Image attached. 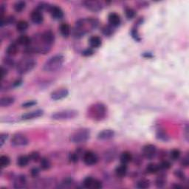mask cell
<instances>
[{
  "label": "cell",
  "mask_w": 189,
  "mask_h": 189,
  "mask_svg": "<svg viewBox=\"0 0 189 189\" xmlns=\"http://www.w3.org/2000/svg\"><path fill=\"white\" fill-rule=\"evenodd\" d=\"M98 25V21L94 18H84L76 22L72 33L76 38H81L87 33L95 30Z\"/></svg>",
  "instance_id": "obj_1"
},
{
  "label": "cell",
  "mask_w": 189,
  "mask_h": 189,
  "mask_svg": "<svg viewBox=\"0 0 189 189\" xmlns=\"http://www.w3.org/2000/svg\"><path fill=\"white\" fill-rule=\"evenodd\" d=\"M107 108L102 103H95L87 109V116L95 121H101L107 116Z\"/></svg>",
  "instance_id": "obj_2"
},
{
  "label": "cell",
  "mask_w": 189,
  "mask_h": 189,
  "mask_svg": "<svg viewBox=\"0 0 189 189\" xmlns=\"http://www.w3.org/2000/svg\"><path fill=\"white\" fill-rule=\"evenodd\" d=\"M64 58L62 55H55L44 63L43 70L47 72H55L62 67Z\"/></svg>",
  "instance_id": "obj_3"
},
{
  "label": "cell",
  "mask_w": 189,
  "mask_h": 189,
  "mask_svg": "<svg viewBox=\"0 0 189 189\" xmlns=\"http://www.w3.org/2000/svg\"><path fill=\"white\" fill-rule=\"evenodd\" d=\"M36 66V61L30 56L24 57L18 62L16 65V71L20 75H24L30 72Z\"/></svg>",
  "instance_id": "obj_4"
},
{
  "label": "cell",
  "mask_w": 189,
  "mask_h": 189,
  "mask_svg": "<svg viewBox=\"0 0 189 189\" xmlns=\"http://www.w3.org/2000/svg\"><path fill=\"white\" fill-rule=\"evenodd\" d=\"M90 137V131L86 128H82L76 130L74 133L71 135L70 141L73 143L80 144L84 143L88 141Z\"/></svg>",
  "instance_id": "obj_5"
},
{
  "label": "cell",
  "mask_w": 189,
  "mask_h": 189,
  "mask_svg": "<svg viewBox=\"0 0 189 189\" xmlns=\"http://www.w3.org/2000/svg\"><path fill=\"white\" fill-rule=\"evenodd\" d=\"M78 115V112L75 109H65L55 112L51 115L54 121H70L75 119Z\"/></svg>",
  "instance_id": "obj_6"
},
{
  "label": "cell",
  "mask_w": 189,
  "mask_h": 189,
  "mask_svg": "<svg viewBox=\"0 0 189 189\" xmlns=\"http://www.w3.org/2000/svg\"><path fill=\"white\" fill-rule=\"evenodd\" d=\"M29 143V140L22 133H16L11 138V144L16 147L25 146Z\"/></svg>",
  "instance_id": "obj_7"
},
{
  "label": "cell",
  "mask_w": 189,
  "mask_h": 189,
  "mask_svg": "<svg viewBox=\"0 0 189 189\" xmlns=\"http://www.w3.org/2000/svg\"><path fill=\"white\" fill-rule=\"evenodd\" d=\"M142 154L147 160H152L157 154V148L152 144H147L144 146L142 149Z\"/></svg>",
  "instance_id": "obj_8"
},
{
  "label": "cell",
  "mask_w": 189,
  "mask_h": 189,
  "mask_svg": "<svg viewBox=\"0 0 189 189\" xmlns=\"http://www.w3.org/2000/svg\"><path fill=\"white\" fill-rule=\"evenodd\" d=\"M83 161L87 166H93L98 161V157L96 154L91 151L85 152L83 154Z\"/></svg>",
  "instance_id": "obj_9"
},
{
  "label": "cell",
  "mask_w": 189,
  "mask_h": 189,
  "mask_svg": "<svg viewBox=\"0 0 189 189\" xmlns=\"http://www.w3.org/2000/svg\"><path fill=\"white\" fill-rule=\"evenodd\" d=\"M83 5H84V7L87 10L92 12H95V13L101 11L103 7L100 2L94 1V0H87V1H85L83 2Z\"/></svg>",
  "instance_id": "obj_10"
},
{
  "label": "cell",
  "mask_w": 189,
  "mask_h": 189,
  "mask_svg": "<svg viewBox=\"0 0 189 189\" xmlns=\"http://www.w3.org/2000/svg\"><path fill=\"white\" fill-rule=\"evenodd\" d=\"M41 41L46 45L51 47L55 42V35L51 30H47L40 36Z\"/></svg>",
  "instance_id": "obj_11"
},
{
  "label": "cell",
  "mask_w": 189,
  "mask_h": 189,
  "mask_svg": "<svg viewBox=\"0 0 189 189\" xmlns=\"http://www.w3.org/2000/svg\"><path fill=\"white\" fill-rule=\"evenodd\" d=\"M69 91L66 88L58 89L53 91L50 95V97L53 101H60L68 96Z\"/></svg>",
  "instance_id": "obj_12"
},
{
  "label": "cell",
  "mask_w": 189,
  "mask_h": 189,
  "mask_svg": "<svg viewBox=\"0 0 189 189\" xmlns=\"http://www.w3.org/2000/svg\"><path fill=\"white\" fill-rule=\"evenodd\" d=\"M44 115V111L42 109H37V110L30 112L24 113L22 115L21 119L24 121H28V120H32L37 117H42Z\"/></svg>",
  "instance_id": "obj_13"
},
{
  "label": "cell",
  "mask_w": 189,
  "mask_h": 189,
  "mask_svg": "<svg viewBox=\"0 0 189 189\" xmlns=\"http://www.w3.org/2000/svg\"><path fill=\"white\" fill-rule=\"evenodd\" d=\"M115 133L112 129H103L97 135V139L101 141H108L115 137Z\"/></svg>",
  "instance_id": "obj_14"
},
{
  "label": "cell",
  "mask_w": 189,
  "mask_h": 189,
  "mask_svg": "<svg viewBox=\"0 0 189 189\" xmlns=\"http://www.w3.org/2000/svg\"><path fill=\"white\" fill-rule=\"evenodd\" d=\"M49 11L51 14L52 17L56 20L62 19L64 17V12H63L62 8L58 7V6H51Z\"/></svg>",
  "instance_id": "obj_15"
},
{
  "label": "cell",
  "mask_w": 189,
  "mask_h": 189,
  "mask_svg": "<svg viewBox=\"0 0 189 189\" xmlns=\"http://www.w3.org/2000/svg\"><path fill=\"white\" fill-rule=\"evenodd\" d=\"M30 19H31L32 23L36 24H40L44 21V16L42 11H40L39 10L37 9L32 12L31 15H30Z\"/></svg>",
  "instance_id": "obj_16"
},
{
  "label": "cell",
  "mask_w": 189,
  "mask_h": 189,
  "mask_svg": "<svg viewBox=\"0 0 189 189\" xmlns=\"http://www.w3.org/2000/svg\"><path fill=\"white\" fill-rule=\"evenodd\" d=\"M15 188H24L27 187V178L23 174L16 177L13 183Z\"/></svg>",
  "instance_id": "obj_17"
},
{
  "label": "cell",
  "mask_w": 189,
  "mask_h": 189,
  "mask_svg": "<svg viewBox=\"0 0 189 189\" xmlns=\"http://www.w3.org/2000/svg\"><path fill=\"white\" fill-rule=\"evenodd\" d=\"M108 21L112 27H117L121 22V17L116 13H111L108 16Z\"/></svg>",
  "instance_id": "obj_18"
},
{
  "label": "cell",
  "mask_w": 189,
  "mask_h": 189,
  "mask_svg": "<svg viewBox=\"0 0 189 189\" xmlns=\"http://www.w3.org/2000/svg\"><path fill=\"white\" fill-rule=\"evenodd\" d=\"M32 38L29 37V36L26 35H22L20 36L19 37L17 38L16 43L19 44V45H22L24 46V47H27L30 46V44H32Z\"/></svg>",
  "instance_id": "obj_19"
},
{
  "label": "cell",
  "mask_w": 189,
  "mask_h": 189,
  "mask_svg": "<svg viewBox=\"0 0 189 189\" xmlns=\"http://www.w3.org/2000/svg\"><path fill=\"white\" fill-rule=\"evenodd\" d=\"M18 51H19V44L15 42L10 44L6 49V53L9 57L16 56Z\"/></svg>",
  "instance_id": "obj_20"
},
{
  "label": "cell",
  "mask_w": 189,
  "mask_h": 189,
  "mask_svg": "<svg viewBox=\"0 0 189 189\" xmlns=\"http://www.w3.org/2000/svg\"><path fill=\"white\" fill-rule=\"evenodd\" d=\"M15 102V98L12 96H5L0 99V106L2 107H8L13 104Z\"/></svg>",
  "instance_id": "obj_21"
},
{
  "label": "cell",
  "mask_w": 189,
  "mask_h": 189,
  "mask_svg": "<svg viewBox=\"0 0 189 189\" xmlns=\"http://www.w3.org/2000/svg\"><path fill=\"white\" fill-rule=\"evenodd\" d=\"M89 45H90L91 48H98L101 46L102 42H101V38L97 36H93L90 37L89 40Z\"/></svg>",
  "instance_id": "obj_22"
},
{
  "label": "cell",
  "mask_w": 189,
  "mask_h": 189,
  "mask_svg": "<svg viewBox=\"0 0 189 189\" xmlns=\"http://www.w3.org/2000/svg\"><path fill=\"white\" fill-rule=\"evenodd\" d=\"M132 154L129 152H123V153L121 154V156H120V160H121V163L125 164V165L129 163V162L132 160Z\"/></svg>",
  "instance_id": "obj_23"
},
{
  "label": "cell",
  "mask_w": 189,
  "mask_h": 189,
  "mask_svg": "<svg viewBox=\"0 0 189 189\" xmlns=\"http://www.w3.org/2000/svg\"><path fill=\"white\" fill-rule=\"evenodd\" d=\"M30 161V159L29 156L22 155L18 157L16 163H17V166H19V167L24 168L28 165V163H29Z\"/></svg>",
  "instance_id": "obj_24"
},
{
  "label": "cell",
  "mask_w": 189,
  "mask_h": 189,
  "mask_svg": "<svg viewBox=\"0 0 189 189\" xmlns=\"http://www.w3.org/2000/svg\"><path fill=\"white\" fill-rule=\"evenodd\" d=\"M59 30L61 34L64 38H68L69 36L70 35V27L67 24L63 23L61 24Z\"/></svg>",
  "instance_id": "obj_25"
},
{
  "label": "cell",
  "mask_w": 189,
  "mask_h": 189,
  "mask_svg": "<svg viewBox=\"0 0 189 189\" xmlns=\"http://www.w3.org/2000/svg\"><path fill=\"white\" fill-rule=\"evenodd\" d=\"M160 166L156 163H150L146 168V172L150 174H157L158 172H160Z\"/></svg>",
  "instance_id": "obj_26"
},
{
  "label": "cell",
  "mask_w": 189,
  "mask_h": 189,
  "mask_svg": "<svg viewBox=\"0 0 189 189\" xmlns=\"http://www.w3.org/2000/svg\"><path fill=\"white\" fill-rule=\"evenodd\" d=\"M115 173L117 177H123L127 175V166L125 164H121V166H117L115 169Z\"/></svg>",
  "instance_id": "obj_27"
},
{
  "label": "cell",
  "mask_w": 189,
  "mask_h": 189,
  "mask_svg": "<svg viewBox=\"0 0 189 189\" xmlns=\"http://www.w3.org/2000/svg\"><path fill=\"white\" fill-rule=\"evenodd\" d=\"M116 157V152L113 149L108 150L104 154V160L106 162H112L115 160Z\"/></svg>",
  "instance_id": "obj_28"
},
{
  "label": "cell",
  "mask_w": 189,
  "mask_h": 189,
  "mask_svg": "<svg viewBox=\"0 0 189 189\" xmlns=\"http://www.w3.org/2000/svg\"><path fill=\"white\" fill-rule=\"evenodd\" d=\"M28 27H29L28 22L24 21V20H21L16 23V30L19 32H24L27 30Z\"/></svg>",
  "instance_id": "obj_29"
},
{
  "label": "cell",
  "mask_w": 189,
  "mask_h": 189,
  "mask_svg": "<svg viewBox=\"0 0 189 189\" xmlns=\"http://www.w3.org/2000/svg\"><path fill=\"white\" fill-rule=\"evenodd\" d=\"M40 167L42 170H48L51 167V162L46 157H42L40 160Z\"/></svg>",
  "instance_id": "obj_30"
},
{
  "label": "cell",
  "mask_w": 189,
  "mask_h": 189,
  "mask_svg": "<svg viewBox=\"0 0 189 189\" xmlns=\"http://www.w3.org/2000/svg\"><path fill=\"white\" fill-rule=\"evenodd\" d=\"M149 186H150L149 180H146V179H141V180H140L139 181L137 182V185H136V187L140 189L148 188H149Z\"/></svg>",
  "instance_id": "obj_31"
},
{
  "label": "cell",
  "mask_w": 189,
  "mask_h": 189,
  "mask_svg": "<svg viewBox=\"0 0 189 189\" xmlns=\"http://www.w3.org/2000/svg\"><path fill=\"white\" fill-rule=\"evenodd\" d=\"M26 7V3L24 1H18L14 4L13 8L15 10L16 12L17 13H21V12L24 10V8Z\"/></svg>",
  "instance_id": "obj_32"
},
{
  "label": "cell",
  "mask_w": 189,
  "mask_h": 189,
  "mask_svg": "<svg viewBox=\"0 0 189 189\" xmlns=\"http://www.w3.org/2000/svg\"><path fill=\"white\" fill-rule=\"evenodd\" d=\"M11 163V159L7 155H2L0 157V166L2 168H6Z\"/></svg>",
  "instance_id": "obj_33"
},
{
  "label": "cell",
  "mask_w": 189,
  "mask_h": 189,
  "mask_svg": "<svg viewBox=\"0 0 189 189\" xmlns=\"http://www.w3.org/2000/svg\"><path fill=\"white\" fill-rule=\"evenodd\" d=\"M16 19L14 16H7V17L4 18L2 17L1 22V27H3L5 25H8V24H12L15 22Z\"/></svg>",
  "instance_id": "obj_34"
},
{
  "label": "cell",
  "mask_w": 189,
  "mask_h": 189,
  "mask_svg": "<svg viewBox=\"0 0 189 189\" xmlns=\"http://www.w3.org/2000/svg\"><path fill=\"white\" fill-rule=\"evenodd\" d=\"M95 179L92 177H87L84 180L83 182V185H84V188H92L93 182H94Z\"/></svg>",
  "instance_id": "obj_35"
},
{
  "label": "cell",
  "mask_w": 189,
  "mask_h": 189,
  "mask_svg": "<svg viewBox=\"0 0 189 189\" xmlns=\"http://www.w3.org/2000/svg\"><path fill=\"white\" fill-rule=\"evenodd\" d=\"M181 152L179 149H173L170 152V158L172 160H177L180 157Z\"/></svg>",
  "instance_id": "obj_36"
},
{
  "label": "cell",
  "mask_w": 189,
  "mask_h": 189,
  "mask_svg": "<svg viewBox=\"0 0 189 189\" xmlns=\"http://www.w3.org/2000/svg\"><path fill=\"white\" fill-rule=\"evenodd\" d=\"M3 63H4L3 65H5V67H6L7 68V67H13L15 65H16L15 64L14 60L12 59V58H10V57H7V58H4Z\"/></svg>",
  "instance_id": "obj_37"
},
{
  "label": "cell",
  "mask_w": 189,
  "mask_h": 189,
  "mask_svg": "<svg viewBox=\"0 0 189 189\" xmlns=\"http://www.w3.org/2000/svg\"><path fill=\"white\" fill-rule=\"evenodd\" d=\"M155 184H156V186H157V188H162V187H163L166 184V178L162 176L158 177L157 178V180H156Z\"/></svg>",
  "instance_id": "obj_38"
},
{
  "label": "cell",
  "mask_w": 189,
  "mask_h": 189,
  "mask_svg": "<svg viewBox=\"0 0 189 189\" xmlns=\"http://www.w3.org/2000/svg\"><path fill=\"white\" fill-rule=\"evenodd\" d=\"M125 13H126V16H127V18L128 19H133V18L135 16V14H136L135 10L132 9V8H130V7L126 9Z\"/></svg>",
  "instance_id": "obj_39"
},
{
  "label": "cell",
  "mask_w": 189,
  "mask_h": 189,
  "mask_svg": "<svg viewBox=\"0 0 189 189\" xmlns=\"http://www.w3.org/2000/svg\"><path fill=\"white\" fill-rule=\"evenodd\" d=\"M29 157L30 160H32V161L33 162H38V160H41L39 153L37 152H32V153H30L29 155Z\"/></svg>",
  "instance_id": "obj_40"
},
{
  "label": "cell",
  "mask_w": 189,
  "mask_h": 189,
  "mask_svg": "<svg viewBox=\"0 0 189 189\" xmlns=\"http://www.w3.org/2000/svg\"><path fill=\"white\" fill-rule=\"evenodd\" d=\"M103 32L105 36H111L113 33V29L112 26H105L103 28Z\"/></svg>",
  "instance_id": "obj_41"
},
{
  "label": "cell",
  "mask_w": 189,
  "mask_h": 189,
  "mask_svg": "<svg viewBox=\"0 0 189 189\" xmlns=\"http://www.w3.org/2000/svg\"><path fill=\"white\" fill-rule=\"evenodd\" d=\"M174 175H175L177 177L178 179H180V180H186V174L183 172H182V171L180 170H176L175 172H174Z\"/></svg>",
  "instance_id": "obj_42"
},
{
  "label": "cell",
  "mask_w": 189,
  "mask_h": 189,
  "mask_svg": "<svg viewBox=\"0 0 189 189\" xmlns=\"http://www.w3.org/2000/svg\"><path fill=\"white\" fill-rule=\"evenodd\" d=\"M159 166L160 169H163V170H167L168 168H171L170 162L167 161V160H164V161H162L161 163L159 164Z\"/></svg>",
  "instance_id": "obj_43"
},
{
  "label": "cell",
  "mask_w": 189,
  "mask_h": 189,
  "mask_svg": "<svg viewBox=\"0 0 189 189\" xmlns=\"http://www.w3.org/2000/svg\"><path fill=\"white\" fill-rule=\"evenodd\" d=\"M79 158V153L78 152H74V153H71L70 154V160L72 162H78Z\"/></svg>",
  "instance_id": "obj_44"
},
{
  "label": "cell",
  "mask_w": 189,
  "mask_h": 189,
  "mask_svg": "<svg viewBox=\"0 0 189 189\" xmlns=\"http://www.w3.org/2000/svg\"><path fill=\"white\" fill-rule=\"evenodd\" d=\"M8 137V134L7 133H2L0 135V146L2 147L4 143H5L6 140Z\"/></svg>",
  "instance_id": "obj_45"
},
{
  "label": "cell",
  "mask_w": 189,
  "mask_h": 189,
  "mask_svg": "<svg viewBox=\"0 0 189 189\" xmlns=\"http://www.w3.org/2000/svg\"><path fill=\"white\" fill-rule=\"evenodd\" d=\"M36 101H27V102L24 103L22 105V108H29V107H33L34 105L36 104Z\"/></svg>",
  "instance_id": "obj_46"
},
{
  "label": "cell",
  "mask_w": 189,
  "mask_h": 189,
  "mask_svg": "<svg viewBox=\"0 0 189 189\" xmlns=\"http://www.w3.org/2000/svg\"><path fill=\"white\" fill-rule=\"evenodd\" d=\"M101 188H102V182H101L100 180H97V179H95L92 188H93V189H100Z\"/></svg>",
  "instance_id": "obj_47"
},
{
  "label": "cell",
  "mask_w": 189,
  "mask_h": 189,
  "mask_svg": "<svg viewBox=\"0 0 189 189\" xmlns=\"http://www.w3.org/2000/svg\"><path fill=\"white\" fill-rule=\"evenodd\" d=\"M93 53H94V51H93V49L91 47L87 48L82 52V55L84 56H92Z\"/></svg>",
  "instance_id": "obj_48"
},
{
  "label": "cell",
  "mask_w": 189,
  "mask_h": 189,
  "mask_svg": "<svg viewBox=\"0 0 189 189\" xmlns=\"http://www.w3.org/2000/svg\"><path fill=\"white\" fill-rule=\"evenodd\" d=\"M1 71H2V81L4 80L6 76H7L8 71H7V68L6 67L4 66V65H2L1 67Z\"/></svg>",
  "instance_id": "obj_49"
},
{
  "label": "cell",
  "mask_w": 189,
  "mask_h": 189,
  "mask_svg": "<svg viewBox=\"0 0 189 189\" xmlns=\"http://www.w3.org/2000/svg\"><path fill=\"white\" fill-rule=\"evenodd\" d=\"M40 173V171L38 168H33L30 170V174L32 177H37Z\"/></svg>",
  "instance_id": "obj_50"
},
{
  "label": "cell",
  "mask_w": 189,
  "mask_h": 189,
  "mask_svg": "<svg viewBox=\"0 0 189 189\" xmlns=\"http://www.w3.org/2000/svg\"><path fill=\"white\" fill-rule=\"evenodd\" d=\"M188 164H189V158H188V156L186 155V157H184L181 160V166H183L185 168H186L188 166Z\"/></svg>",
  "instance_id": "obj_51"
},
{
  "label": "cell",
  "mask_w": 189,
  "mask_h": 189,
  "mask_svg": "<svg viewBox=\"0 0 189 189\" xmlns=\"http://www.w3.org/2000/svg\"><path fill=\"white\" fill-rule=\"evenodd\" d=\"M73 182V180L72 178L67 177L66 179H64V181L62 182V185L64 186H71Z\"/></svg>",
  "instance_id": "obj_52"
},
{
  "label": "cell",
  "mask_w": 189,
  "mask_h": 189,
  "mask_svg": "<svg viewBox=\"0 0 189 189\" xmlns=\"http://www.w3.org/2000/svg\"><path fill=\"white\" fill-rule=\"evenodd\" d=\"M186 140L188 141V126H186Z\"/></svg>",
  "instance_id": "obj_53"
},
{
  "label": "cell",
  "mask_w": 189,
  "mask_h": 189,
  "mask_svg": "<svg viewBox=\"0 0 189 189\" xmlns=\"http://www.w3.org/2000/svg\"><path fill=\"white\" fill-rule=\"evenodd\" d=\"M174 188H181L182 186H179V185H176V186H174Z\"/></svg>",
  "instance_id": "obj_54"
}]
</instances>
